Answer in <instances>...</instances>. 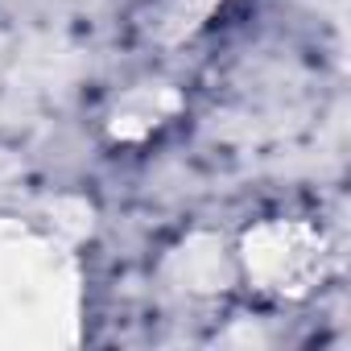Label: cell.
Returning <instances> with one entry per match:
<instances>
[{
	"label": "cell",
	"mask_w": 351,
	"mask_h": 351,
	"mask_svg": "<svg viewBox=\"0 0 351 351\" xmlns=\"http://www.w3.org/2000/svg\"><path fill=\"white\" fill-rule=\"evenodd\" d=\"M75 298L79 285L66 252L0 219V343L58 339V322L75 318Z\"/></svg>",
	"instance_id": "1"
},
{
	"label": "cell",
	"mask_w": 351,
	"mask_h": 351,
	"mask_svg": "<svg viewBox=\"0 0 351 351\" xmlns=\"http://www.w3.org/2000/svg\"><path fill=\"white\" fill-rule=\"evenodd\" d=\"M236 269L273 298H302L322 281L326 269V248L322 236L306 223H261L244 236L236 252Z\"/></svg>",
	"instance_id": "2"
}]
</instances>
